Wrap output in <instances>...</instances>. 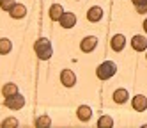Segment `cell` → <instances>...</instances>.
Wrapping results in <instances>:
<instances>
[{
  "label": "cell",
  "mask_w": 147,
  "mask_h": 128,
  "mask_svg": "<svg viewBox=\"0 0 147 128\" xmlns=\"http://www.w3.org/2000/svg\"><path fill=\"white\" fill-rule=\"evenodd\" d=\"M131 46H133L136 52H144V50H147V39H145L144 36H135V37L131 39Z\"/></svg>",
  "instance_id": "obj_8"
},
{
  "label": "cell",
  "mask_w": 147,
  "mask_h": 128,
  "mask_svg": "<svg viewBox=\"0 0 147 128\" xmlns=\"http://www.w3.org/2000/svg\"><path fill=\"white\" fill-rule=\"evenodd\" d=\"M11 48H13V45H11V41H9V39H0V53H2V55L9 53Z\"/></svg>",
  "instance_id": "obj_15"
},
{
  "label": "cell",
  "mask_w": 147,
  "mask_h": 128,
  "mask_svg": "<svg viewBox=\"0 0 147 128\" xmlns=\"http://www.w3.org/2000/svg\"><path fill=\"white\" fill-rule=\"evenodd\" d=\"M59 21H60L62 29H71V27H75V23H76V16L73 13H64Z\"/></svg>",
  "instance_id": "obj_5"
},
{
  "label": "cell",
  "mask_w": 147,
  "mask_h": 128,
  "mask_svg": "<svg viewBox=\"0 0 147 128\" xmlns=\"http://www.w3.org/2000/svg\"><path fill=\"white\" fill-rule=\"evenodd\" d=\"M5 107H9V109H13V110H18V109H22V107L25 105V98L22 94H11V96H5V101H4Z\"/></svg>",
  "instance_id": "obj_3"
},
{
  "label": "cell",
  "mask_w": 147,
  "mask_h": 128,
  "mask_svg": "<svg viewBox=\"0 0 147 128\" xmlns=\"http://www.w3.org/2000/svg\"><path fill=\"white\" fill-rule=\"evenodd\" d=\"M9 13H11V16H13V18H16V20H18V18H23V16L27 14V9H25L22 4H16L11 11H9Z\"/></svg>",
  "instance_id": "obj_14"
},
{
  "label": "cell",
  "mask_w": 147,
  "mask_h": 128,
  "mask_svg": "<svg viewBox=\"0 0 147 128\" xmlns=\"http://www.w3.org/2000/svg\"><path fill=\"white\" fill-rule=\"evenodd\" d=\"M103 18V9L101 7H90L89 9V13H87V20L89 21H99Z\"/></svg>",
  "instance_id": "obj_9"
},
{
  "label": "cell",
  "mask_w": 147,
  "mask_h": 128,
  "mask_svg": "<svg viewBox=\"0 0 147 128\" xmlns=\"http://www.w3.org/2000/svg\"><path fill=\"white\" fill-rule=\"evenodd\" d=\"M133 109L136 112H144L147 109V98H145V96H142V94L135 96V98H133Z\"/></svg>",
  "instance_id": "obj_7"
},
{
  "label": "cell",
  "mask_w": 147,
  "mask_h": 128,
  "mask_svg": "<svg viewBox=\"0 0 147 128\" xmlns=\"http://www.w3.org/2000/svg\"><path fill=\"white\" fill-rule=\"evenodd\" d=\"M115 71H117L115 64L110 62V61H107V62H103L101 66H98L96 75H98V78H101V80H108V78H112L113 75H115Z\"/></svg>",
  "instance_id": "obj_2"
},
{
  "label": "cell",
  "mask_w": 147,
  "mask_h": 128,
  "mask_svg": "<svg viewBox=\"0 0 147 128\" xmlns=\"http://www.w3.org/2000/svg\"><path fill=\"white\" fill-rule=\"evenodd\" d=\"M51 121H50V117L48 116H43V117H39L37 119V126H48Z\"/></svg>",
  "instance_id": "obj_20"
},
{
  "label": "cell",
  "mask_w": 147,
  "mask_h": 128,
  "mask_svg": "<svg viewBox=\"0 0 147 128\" xmlns=\"http://www.w3.org/2000/svg\"><path fill=\"white\" fill-rule=\"evenodd\" d=\"M60 82L66 85V87H71V85H75L76 82V77H75V73H73L71 69H64L60 73Z\"/></svg>",
  "instance_id": "obj_4"
},
{
  "label": "cell",
  "mask_w": 147,
  "mask_h": 128,
  "mask_svg": "<svg viewBox=\"0 0 147 128\" xmlns=\"http://www.w3.org/2000/svg\"><path fill=\"white\" fill-rule=\"evenodd\" d=\"M14 5H16L14 0H2V2H0V7H2L4 11H11Z\"/></svg>",
  "instance_id": "obj_19"
},
{
  "label": "cell",
  "mask_w": 147,
  "mask_h": 128,
  "mask_svg": "<svg viewBox=\"0 0 147 128\" xmlns=\"http://www.w3.org/2000/svg\"><path fill=\"white\" fill-rule=\"evenodd\" d=\"M16 125H18V121L14 119V117H11V119H5V121H4V126H5V128H7V126H16Z\"/></svg>",
  "instance_id": "obj_21"
},
{
  "label": "cell",
  "mask_w": 147,
  "mask_h": 128,
  "mask_svg": "<svg viewBox=\"0 0 147 128\" xmlns=\"http://www.w3.org/2000/svg\"><path fill=\"white\" fill-rule=\"evenodd\" d=\"M76 114H78V117H80L82 121H89V119H90V116H92V110H90V107L82 105L80 109L76 110Z\"/></svg>",
  "instance_id": "obj_12"
},
{
  "label": "cell",
  "mask_w": 147,
  "mask_h": 128,
  "mask_svg": "<svg viewBox=\"0 0 147 128\" xmlns=\"http://www.w3.org/2000/svg\"><path fill=\"white\" fill-rule=\"evenodd\" d=\"M124 45H126V37H124L122 34H117V36L112 37V48H113L115 52H121V50L124 48Z\"/></svg>",
  "instance_id": "obj_10"
},
{
  "label": "cell",
  "mask_w": 147,
  "mask_h": 128,
  "mask_svg": "<svg viewBox=\"0 0 147 128\" xmlns=\"http://www.w3.org/2000/svg\"><path fill=\"white\" fill-rule=\"evenodd\" d=\"M133 4L138 13H145L147 11V0H133Z\"/></svg>",
  "instance_id": "obj_18"
},
{
  "label": "cell",
  "mask_w": 147,
  "mask_h": 128,
  "mask_svg": "<svg viewBox=\"0 0 147 128\" xmlns=\"http://www.w3.org/2000/svg\"><path fill=\"white\" fill-rule=\"evenodd\" d=\"M96 45H98V39L94 37V36H89V37H85L82 41V45H80V48H82V52H85V53H89V52H92L94 48H96Z\"/></svg>",
  "instance_id": "obj_6"
},
{
  "label": "cell",
  "mask_w": 147,
  "mask_h": 128,
  "mask_svg": "<svg viewBox=\"0 0 147 128\" xmlns=\"http://www.w3.org/2000/svg\"><path fill=\"white\" fill-rule=\"evenodd\" d=\"M112 125H113V121H112V117H108V116L99 117V121H98V126H99V128H108V126H112Z\"/></svg>",
  "instance_id": "obj_17"
},
{
  "label": "cell",
  "mask_w": 147,
  "mask_h": 128,
  "mask_svg": "<svg viewBox=\"0 0 147 128\" xmlns=\"http://www.w3.org/2000/svg\"><path fill=\"white\" fill-rule=\"evenodd\" d=\"M2 93H4V96H11V94H16L18 89H16V85H14V84H5V85H4V89H2Z\"/></svg>",
  "instance_id": "obj_16"
},
{
  "label": "cell",
  "mask_w": 147,
  "mask_h": 128,
  "mask_svg": "<svg viewBox=\"0 0 147 128\" xmlns=\"http://www.w3.org/2000/svg\"><path fill=\"white\" fill-rule=\"evenodd\" d=\"M62 14H64V9H62V5L53 4V5L50 7V18H51V20H60Z\"/></svg>",
  "instance_id": "obj_13"
},
{
  "label": "cell",
  "mask_w": 147,
  "mask_h": 128,
  "mask_svg": "<svg viewBox=\"0 0 147 128\" xmlns=\"http://www.w3.org/2000/svg\"><path fill=\"white\" fill-rule=\"evenodd\" d=\"M34 50H36V53H37V57L43 59V61L50 59V57H51V52H53V48H51V43H50L48 39H39L36 45H34Z\"/></svg>",
  "instance_id": "obj_1"
},
{
  "label": "cell",
  "mask_w": 147,
  "mask_h": 128,
  "mask_svg": "<svg viewBox=\"0 0 147 128\" xmlns=\"http://www.w3.org/2000/svg\"><path fill=\"white\" fill-rule=\"evenodd\" d=\"M144 29H145V32H147V20L144 21Z\"/></svg>",
  "instance_id": "obj_22"
},
{
  "label": "cell",
  "mask_w": 147,
  "mask_h": 128,
  "mask_svg": "<svg viewBox=\"0 0 147 128\" xmlns=\"http://www.w3.org/2000/svg\"><path fill=\"white\" fill-rule=\"evenodd\" d=\"M113 101L119 103V105L126 103V101H128V91H126V89H117L113 93Z\"/></svg>",
  "instance_id": "obj_11"
}]
</instances>
